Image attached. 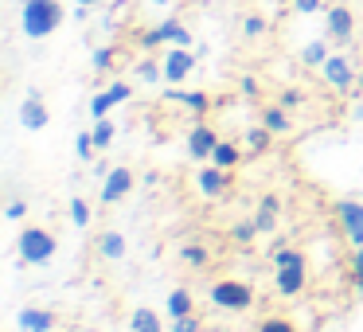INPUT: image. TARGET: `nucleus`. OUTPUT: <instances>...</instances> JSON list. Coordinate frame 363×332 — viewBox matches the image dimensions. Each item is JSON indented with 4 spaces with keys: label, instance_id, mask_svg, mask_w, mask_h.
I'll return each mask as SVG.
<instances>
[{
    "label": "nucleus",
    "instance_id": "79ce46f5",
    "mask_svg": "<svg viewBox=\"0 0 363 332\" xmlns=\"http://www.w3.org/2000/svg\"><path fill=\"white\" fill-rule=\"evenodd\" d=\"M355 121H359V126H363V106H359V110H355Z\"/></svg>",
    "mask_w": 363,
    "mask_h": 332
},
{
    "label": "nucleus",
    "instance_id": "f8f14e48",
    "mask_svg": "<svg viewBox=\"0 0 363 332\" xmlns=\"http://www.w3.org/2000/svg\"><path fill=\"white\" fill-rule=\"evenodd\" d=\"M324 28H328V40H332V43H347V40L355 35V16H352V9H344V4L328 9Z\"/></svg>",
    "mask_w": 363,
    "mask_h": 332
},
{
    "label": "nucleus",
    "instance_id": "6e6552de",
    "mask_svg": "<svg viewBox=\"0 0 363 332\" xmlns=\"http://www.w3.org/2000/svg\"><path fill=\"white\" fill-rule=\"evenodd\" d=\"M305 282H308V262H293V266H277L274 270V285H277L281 297L305 293Z\"/></svg>",
    "mask_w": 363,
    "mask_h": 332
},
{
    "label": "nucleus",
    "instance_id": "58836bf2",
    "mask_svg": "<svg viewBox=\"0 0 363 332\" xmlns=\"http://www.w3.org/2000/svg\"><path fill=\"white\" fill-rule=\"evenodd\" d=\"M301 98H305L301 90H285V94H281V106H285V110H293V106H301Z\"/></svg>",
    "mask_w": 363,
    "mask_h": 332
},
{
    "label": "nucleus",
    "instance_id": "423d86ee",
    "mask_svg": "<svg viewBox=\"0 0 363 332\" xmlns=\"http://www.w3.org/2000/svg\"><path fill=\"white\" fill-rule=\"evenodd\" d=\"M160 43H172V48H191V32L180 24V20H164L152 32L141 35V48H160Z\"/></svg>",
    "mask_w": 363,
    "mask_h": 332
},
{
    "label": "nucleus",
    "instance_id": "393cba45",
    "mask_svg": "<svg viewBox=\"0 0 363 332\" xmlns=\"http://www.w3.org/2000/svg\"><path fill=\"white\" fill-rule=\"evenodd\" d=\"M90 133H94V145H98V153H106V149L113 145V137H118V126H113L110 118H98Z\"/></svg>",
    "mask_w": 363,
    "mask_h": 332
},
{
    "label": "nucleus",
    "instance_id": "c03bdc74",
    "mask_svg": "<svg viewBox=\"0 0 363 332\" xmlns=\"http://www.w3.org/2000/svg\"><path fill=\"white\" fill-rule=\"evenodd\" d=\"M149 4H168V0H149Z\"/></svg>",
    "mask_w": 363,
    "mask_h": 332
},
{
    "label": "nucleus",
    "instance_id": "2eb2a0df",
    "mask_svg": "<svg viewBox=\"0 0 363 332\" xmlns=\"http://www.w3.org/2000/svg\"><path fill=\"white\" fill-rule=\"evenodd\" d=\"M164 98H168V102H180L184 110L199 114V118H203V114L211 110V98H207L203 90H180V87H168V90H164Z\"/></svg>",
    "mask_w": 363,
    "mask_h": 332
},
{
    "label": "nucleus",
    "instance_id": "f257e3e1",
    "mask_svg": "<svg viewBox=\"0 0 363 332\" xmlns=\"http://www.w3.org/2000/svg\"><path fill=\"white\" fill-rule=\"evenodd\" d=\"M63 20L67 16L59 0H24L20 4V28H24L28 40H48Z\"/></svg>",
    "mask_w": 363,
    "mask_h": 332
},
{
    "label": "nucleus",
    "instance_id": "7c9ffc66",
    "mask_svg": "<svg viewBox=\"0 0 363 332\" xmlns=\"http://www.w3.org/2000/svg\"><path fill=\"white\" fill-rule=\"evenodd\" d=\"M67 207H71V223H74V227H79V231H82V227H90V204H86V199L74 196Z\"/></svg>",
    "mask_w": 363,
    "mask_h": 332
},
{
    "label": "nucleus",
    "instance_id": "cd10ccee",
    "mask_svg": "<svg viewBox=\"0 0 363 332\" xmlns=\"http://www.w3.org/2000/svg\"><path fill=\"white\" fill-rule=\"evenodd\" d=\"M118 59H121V48H98L90 63H94L98 74H106V71H113V67H118Z\"/></svg>",
    "mask_w": 363,
    "mask_h": 332
},
{
    "label": "nucleus",
    "instance_id": "ea45409f",
    "mask_svg": "<svg viewBox=\"0 0 363 332\" xmlns=\"http://www.w3.org/2000/svg\"><path fill=\"white\" fill-rule=\"evenodd\" d=\"M106 176H110V165H106V160H94V180H106Z\"/></svg>",
    "mask_w": 363,
    "mask_h": 332
},
{
    "label": "nucleus",
    "instance_id": "5701e85b",
    "mask_svg": "<svg viewBox=\"0 0 363 332\" xmlns=\"http://www.w3.org/2000/svg\"><path fill=\"white\" fill-rule=\"evenodd\" d=\"M238 160H242V149H238V145H230V141H219V145H215L211 165H219V168H227V172H235Z\"/></svg>",
    "mask_w": 363,
    "mask_h": 332
},
{
    "label": "nucleus",
    "instance_id": "37998d69",
    "mask_svg": "<svg viewBox=\"0 0 363 332\" xmlns=\"http://www.w3.org/2000/svg\"><path fill=\"white\" fill-rule=\"evenodd\" d=\"M355 90H359V94H363V71H359V82H355Z\"/></svg>",
    "mask_w": 363,
    "mask_h": 332
},
{
    "label": "nucleus",
    "instance_id": "a211bd4d",
    "mask_svg": "<svg viewBox=\"0 0 363 332\" xmlns=\"http://www.w3.org/2000/svg\"><path fill=\"white\" fill-rule=\"evenodd\" d=\"M277 215H281V199H277V196H262L258 199V211H254L258 231H274L277 227Z\"/></svg>",
    "mask_w": 363,
    "mask_h": 332
},
{
    "label": "nucleus",
    "instance_id": "e433bc0d",
    "mask_svg": "<svg viewBox=\"0 0 363 332\" xmlns=\"http://www.w3.org/2000/svg\"><path fill=\"white\" fill-rule=\"evenodd\" d=\"M293 9H297L301 16H313V12L324 9V0H293Z\"/></svg>",
    "mask_w": 363,
    "mask_h": 332
},
{
    "label": "nucleus",
    "instance_id": "c9c22d12",
    "mask_svg": "<svg viewBox=\"0 0 363 332\" xmlns=\"http://www.w3.org/2000/svg\"><path fill=\"white\" fill-rule=\"evenodd\" d=\"M106 90H110V94H113V102H129V98H133V87H129V82H113V87H106Z\"/></svg>",
    "mask_w": 363,
    "mask_h": 332
},
{
    "label": "nucleus",
    "instance_id": "412c9836",
    "mask_svg": "<svg viewBox=\"0 0 363 332\" xmlns=\"http://www.w3.org/2000/svg\"><path fill=\"white\" fill-rule=\"evenodd\" d=\"M133 79L145 82V87H157V82H164V63H157V59H141V63L133 67Z\"/></svg>",
    "mask_w": 363,
    "mask_h": 332
},
{
    "label": "nucleus",
    "instance_id": "f3484780",
    "mask_svg": "<svg viewBox=\"0 0 363 332\" xmlns=\"http://www.w3.org/2000/svg\"><path fill=\"white\" fill-rule=\"evenodd\" d=\"M125 332H164V321H160L157 309H133Z\"/></svg>",
    "mask_w": 363,
    "mask_h": 332
},
{
    "label": "nucleus",
    "instance_id": "f03ea898",
    "mask_svg": "<svg viewBox=\"0 0 363 332\" xmlns=\"http://www.w3.org/2000/svg\"><path fill=\"white\" fill-rule=\"evenodd\" d=\"M16 250H20V262H24V266H48V262L55 258L59 243H55V235L43 231V227H24L16 238Z\"/></svg>",
    "mask_w": 363,
    "mask_h": 332
},
{
    "label": "nucleus",
    "instance_id": "ddd939ff",
    "mask_svg": "<svg viewBox=\"0 0 363 332\" xmlns=\"http://www.w3.org/2000/svg\"><path fill=\"white\" fill-rule=\"evenodd\" d=\"M20 126L32 129V133H40V129L48 126V106H43V94H40V90H28L24 106H20Z\"/></svg>",
    "mask_w": 363,
    "mask_h": 332
},
{
    "label": "nucleus",
    "instance_id": "20e7f679",
    "mask_svg": "<svg viewBox=\"0 0 363 332\" xmlns=\"http://www.w3.org/2000/svg\"><path fill=\"white\" fill-rule=\"evenodd\" d=\"M320 74H324V87H328L332 94H347V90H355V82H359V71L347 63L344 51L328 55V63L320 67Z\"/></svg>",
    "mask_w": 363,
    "mask_h": 332
},
{
    "label": "nucleus",
    "instance_id": "4be33fe9",
    "mask_svg": "<svg viewBox=\"0 0 363 332\" xmlns=\"http://www.w3.org/2000/svg\"><path fill=\"white\" fill-rule=\"evenodd\" d=\"M269 141H274V133H269L266 126L246 129V137H242V145H246V153H250V157H262V153H269Z\"/></svg>",
    "mask_w": 363,
    "mask_h": 332
},
{
    "label": "nucleus",
    "instance_id": "0eeeda50",
    "mask_svg": "<svg viewBox=\"0 0 363 332\" xmlns=\"http://www.w3.org/2000/svg\"><path fill=\"white\" fill-rule=\"evenodd\" d=\"M164 82L168 87H180V82H188V74L196 71V55H191V48H172L164 51Z\"/></svg>",
    "mask_w": 363,
    "mask_h": 332
},
{
    "label": "nucleus",
    "instance_id": "39448f33",
    "mask_svg": "<svg viewBox=\"0 0 363 332\" xmlns=\"http://www.w3.org/2000/svg\"><path fill=\"white\" fill-rule=\"evenodd\" d=\"M332 215H336L340 235H344L352 246H363V204L359 199H336Z\"/></svg>",
    "mask_w": 363,
    "mask_h": 332
},
{
    "label": "nucleus",
    "instance_id": "473e14b6",
    "mask_svg": "<svg viewBox=\"0 0 363 332\" xmlns=\"http://www.w3.org/2000/svg\"><path fill=\"white\" fill-rule=\"evenodd\" d=\"M168 332H203V316L199 313H188V316H176Z\"/></svg>",
    "mask_w": 363,
    "mask_h": 332
},
{
    "label": "nucleus",
    "instance_id": "a878e982",
    "mask_svg": "<svg viewBox=\"0 0 363 332\" xmlns=\"http://www.w3.org/2000/svg\"><path fill=\"white\" fill-rule=\"evenodd\" d=\"M180 258L188 262L191 270H203L207 262H211V250H207L203 243H184V250H180Z\"/></svg>",
    "mask_w": 363,
    "mask_h": 332
},
{
    "label": "nucleus",
    "instance_id": "bb28decb",
    "mask_svg": "<svg viewBox=\"0 0 363 332\" xmlns=\"http://www.w3.org/2000/svg\"><path fill=\"white\" fill-rule=\"evenodd\" d=\"M258 235H262V231H258V223H254V219H242V223L230 227V243H235V246H250Z\"/></svg>",
    "mask_w": 363,
    "mask_h": 332
},
{
    "label": "nucleus",
    "instance_id": "1a4fd4ad",
    "mask_svg": "<svg viewBox=\"0 0 363 332\" xmlns=\"http://www.w3.org/2000/svg\"><path fill=\"white\" fill-rule=\"evenodd\" d=\"M133 172H129L125 165H118V168H110V176L102 180V204H121V199L133 192Z\"/></svg>",
    "mask_w": 363,
    "mask_h": 332
},
{
    "label": "nucleus",
    "instance_id": "a18cd8bd",
    "mask_svg": "<svg viewBox=\"0 0 363 332\" xmlns=\"http://www.w3.org/2000/svg\"><path fill=\"white\" fill-rule=\"evenodd\" d=\"M215 332H223V328H215Z\"/></svg>",
    "mask_w": 363,
    "mask_h": 332
},
{
    "label": "nucleus",
    "instance_id": "6ab92c4d",
    "mask_svg": "<svg viewBox=\"0 0 363 332\" xmlns=\"http://www.w3.org/2000/svg\"><path fill=\"white\" fill-rule=\"evenodd\" d=\"M262 126L277 137V133H289V129H293V118H289L285 106H266V110H262Z\"/></svg>",
    "mask_w": 363,
    "mask_h": 332
},
{
    "label": "nucleus",
    "instance_id": "4468645a",
    "mask_svg": "<svg viewBox=\"0 0 363 332\" xmlns=\"http://www.w3.org/2000/svg\"><path fill=\"white\" fill-rule=\"evenodd\" d=\"M16 324H20V332H55V313H51V309L28 305L16 313Z\"/></svg>",
    "mask_w": 363,
    "mask_h": 332
},
{
    "label": "nucleus",
    "instance_id": "dca6fc26",
    "mask_svg": "<svg viewBox=\"0 0 363 332\" xmlns=\"http://www.w3.org/2000/svg\"><path fill=\"white\" fill-rule=\"evenodd\" d=\"M94 246H98V254H102L106 262H121V258H125V250H129V243H125L121 231H102V235L94 238Z\"/></svg>",
    "mask_w": 363,
    "mask_h": 332
},
{
    "label": "nucleus",
    "instance_id": "72a5a7b5",
    "mask_svg": "<svg viewBox=\"0 0 363 332\" xmlns=\"http://www.w3.org/2000/svg\"><path fill=\"white\" fill-rule=\"evenodd\" d=\"M258 332H297V324H293L289 316H266V321L258 324Z\"/></svg>",
    "mask_w": 363,
    "mask_h": 332
},
{
    "label": "nucleus",
    "instance_id": "9b49d317",
    "mask_svg": "<svg viewBox=\"0 0 363 332\" xmlns=\"http://www.w3.org/2000/svg\"><path fill=\"white\" fill-rule=\"evenodd\" d=\"M215 145H219V133H215L207 121H196V126H191V133H188V157L191 160H211Z\"/></svg>",
    "mask_w": 363,
    "mask_h": 332
},
{
    "label": "nucleus",
    "instance_id": "aec40b11",
    "mask_svg": "<svg viewBox=\"0 0 363 332\" xmlns=\"http://www.w3.org/2000/svg\"><path fill=\"white\" fill-rule=\"evenodd\" d=\"M164 309H168V316H172V321H176V316H188V313H196V297H191V289H184V285H180V289L168 293Z\"/></svg>",
    "mask_w": 363,
    "mask_h": 332
},
{
    "label": "nucleus",
    "instance_id": "4c0bfd02",
    "mask_svg": "<svg viewBox=\"0 0 363 332\" xmlns=\"http://www.w3.org/2000/svg\"><path fill=\"white\" fill-rule=\"evenodd\" d=\"M4 215H9L12 223H20V219L28 215V204H24V199H12V204H9V211H4Z\"/></svg>",
    "mask_w": 363,
    "mask_h": 332
},
{
    "label": "nucleus",
    "instance_id": "c756f323",
    "mask_svg": "<svg viewBox=\"0 0 363 332\" xmlns=\"http://www.w3.org/2000/svg\"><path fill=\"white\" fill-rule=\"evenodd\" d=\"M113 106H118V102H113V94H110V90H102V94H94V98H90V118H106V114H110L113 110Z\"/></svg>",
    "mask_w": 363,
    "mask_h": 332
},
{
    "label": "nucleus",
    "instance_id": "a19ab883",
    "mask_svg": "<svg viewBox=\"0 0 363 332\" xmlns=\"http://www.w3.org/2000/svg\"><path fill=\"white\" fill-rule=\"evenodd\" d=\"M74 4H86V9H94V4H106V0H74Z\"/></svg>",
    "mask_w": 363,
    "mask_h": 332
},
{
    "label": "nucleus",
    "instance_id": "f704fd0d",
    "mask_svg": "<svg viewBox=\"0 0 363 332\" xmlns=\"http://www.w3.org/2000/svg\"><path fill=\"white\" fill-rule=\"evenodd\" d=\"M262 32H266V20L262 16H242V35L246 40H258Z\"/></svg>",
    "mask_w": 363,
    "mask_h": 332
},
{
    "label": "nucleus",
    "instance_id": "b1692460",
    "mask_svg": "<svg viewBox=\"0 0 363 332\" xmlns=\"http://www.w3.org/2000/svg\"><path fill=\"white\" fill-rule=\"evenodd\" d=\"M328 55H332V51H328V43H324V40H313V43L301 48V63H305V67H324V63H328Z\"/></svg>",
    "mask_w": 363,
    "mask_h": 332
},
{
    "label": "nucleus",
    "instance_id": "2f4dec72",
    "mask_svg": "<svg viewBox=\"0 0 363 332\" xmlns=\"http://www.w3.org/2000/svg\"><path fill=\"white\" fill-rule=\"evenodd\" d=\"M94 153H98L94 133H79V137H74V157H79V160H94Z\"/></svg>",
    "mask_w": 363,
    "mask_h": 332
},
{
    "label": "nucleus",
    "instance_id": "7ed1b4c3",
    "mask_svg": "<svg viewBox=\"0 0 363 332\" xmlns=\"http://www.w3.org/2000/svg\"><path fill=\"white\" fill-rule=\"evenodd\" d=\"M211 305L223 309V313H242V309L254 305V285L235 282V277H223V282L211 285Z\"/></svg>",
    "mask_w": 363,
    "mask_h": 332
},
{
    "label": "nucleus",
    "instance_id": "9d476101",
    "mask_svg": "<svg viewBox=\"0 0 363 332\" xmlns=\"http://www.w3.org/2000/svg\"><path fill=\"white\" fill-rule=\"evenodd\" d=\"M196 188L203 192L207 199H223L230 192V172H227V168H219V165L199 168V172H196Z\"/></svg>",
    "mask_w": 363,
    "mask_h": 332
},
{
    "label": "nucleus",
    "instance_id": "c85d7f7f",
    "mask_svg": "<svg viewBox=\"0 0 363 332\" xmlns=\"http://www.w3.org/2000/svg\"><path fill=\"white\" fill-rule=\"evenodd\" d=\"M347 277H352V289L363 293V246L352 250V262H347Z\"/></svg>",
    "mask_w": 363,
    "mask_h": 332
}]
</instances>
